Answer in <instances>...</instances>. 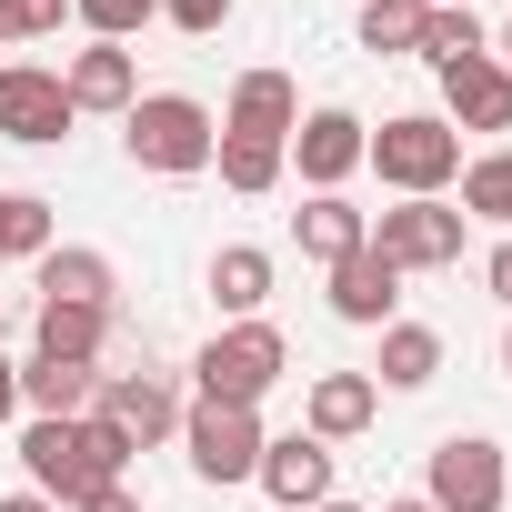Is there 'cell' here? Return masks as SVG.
Masks as SVG:
<instances>
[{"mask_svg":"<svg viewBox=\"0 0 512 512\" xmlns=\"http://www.w3.org/2000/svg\"><path fill=\"white\" fill-rule=\"evenodd\" d=\"M21 472L51 502H91V492L131 482V432L101 422V412H81V422H21Z\"/></svg>","mask_w":512,"mask_h":512,"instance_id":"cell-1","label":"cell"},{"mask_svg":"<svg viewBox=\"0 0 512 512\" xmlns=\"http://www.w3.org/2000/svg\"><path fill=\"white\" fill-rule=\"evenodd\" d=\"M121 141H131V171L191 181V171H211V141H221V121H211L191 91H141V101L121 111Z\"/></svg>","mask_w":512,"mask_h":512,"instance_id":"cell-2","label":"cell"},{"mask_svg":"<svg viewBox=\"0 0 512 512\" xmlns=\"http://www.w3.org/2000/svg\"><path fill=\"white\" fill-rule=\"evenodd\" d=\"M362 161H372L402 201H442V191L462 181V131H452L442 111H402V121H382V131L362 141Z\"/></svg>","mask_w":512,"mask_h":512,"instance_id":"cell-3","label":"cell"},{"mask_svg":"<svg viewBox=\"0 0 512 512\" xmlns=\"http://www.w3.org/2000/svg\"><path fill=\"white\" fill-rule=\"evenodd\" d=\"M292 372V342L272 332V322H221L211 342H201V362H191V382H201V402H231V412H262V392Z\"/></svg>","mask_w":512,"mask_h":512,"instance_id":"cell-4","label":"cell"},{"mask_svg":"<svg viewBox=\"0 0 512 512\" xmlns=\"http://www.w3.org/2000/svg\"><path fill=\"white\" fill-rule=\"evenodd\" d=\"M432 512H502L512 502V472H502V442L492 432H442L432 442Z\"/></svg>","mask_w":512,"mask_h":512,"instance_id":"cell-5","label":"cell"},{"mask_svg":"<svg viewBox=\"0 0 512 512\" xmlns=\"http://www.w3.org/2000/svg\"><path fill=\"white\" fill-rule=\"evenodd\" d=\"M262 442H272L262 412H231V402H191V412H181V452H191V472L221 482V492L262 472Z\"/></svg>","mask_w":512,"mask_h":512,"instance_id":"cell-6","label":"cell"},{"mask_svg":"<svg viewBox=\"0 0 512 512\" xmlns=\"http://www.w3.org/2000/svg\"><path fill=\"white\" fill-rule=\"evenodd\" d=\"M372 251H382L392 272H452L462 262V211L452 201H392L372 221Z\"/></svg>","mask_w":512,"mask_h":512,"instance_id":"cell-7","label":"cell"},{"mask_svg":"<svg viewBox=\"0 0 512 512\" xmlns=\"http://www.w3.org/2000/svg\"><path fill=\"white\" fill-rule=\"evenodd\" d=\"M71 91H61V71H41V61H0V141H21V151H51V141H71Z\"/></svg>","mask_w":512,"mask_h":512,"instance_id":"cell-8","label":"cell"},{"mask_svg":"<svg viewBox=\"0 0 512 512\" xmlns=\"http://www.w3.org/2000/svg\"><path fill=\"white\" fill-rule=\"evenodd\" d=\"M362 141H372V121L342 111V101H322V111H302V131L282 141V161H302L312 191H342V181L362 171Z\"/></svg>","mask_w":512,"mask_h":512,"instance_id":"cell-9","label":"cell"},{"mask_svg":"<svg viewBox=\"0 0 512 512\" xmlns=\"http://www.w3.org/2000/svg\"><path fill=\"white\" fill-rule=\"evenodd\" d=\"M91 412L121 422L131 452H151V442L181 432V392H171V372H101V402H91Z\"/></svg>","mask_w":512,"mask_h":512,"instance_id":"cell-10","label":"cell"},{"mask_svg":"<svg viewBox=\"0 0 512 512\" xmlns=\"http://www.w3.org/2000/svg\"><path fill=\"white\" fill-rule=\"evenodd\" d=\"M251 482H262L282 512H312V502H332V442H312V432H272Z\"/></svg>","mask_w":512,"mask_h":512,"instance_id":"cell-11","label":"cell"},{"mask_svg":"<svg viewBox=\"0 0 512 512\" xmlns=\"http://www.w3.org/2000/svg\"><path fill=\"white\" fill-rule=\"evenodd\" d=\"M332 322H352V332H382V322H402V272L382 262L372 241L352 251V262H332Z\"/></svg>","mask_w":512,"mask_h":512,"instance_id":"cell-12","label":"cell"},{"mask_svg":"<svg viewBox=\"0 0 512 512\" xmlns=\"http://www.w3.org/2000/svg\"><path fill=\"white\" fill-rule=\"evenodd\" d=\"M61 91H71V111H131V101H141V61H131V41H91V51H71Z\"/></svg>","mask_w":512,"mask_h":512,"instance_id":"cell-13","label":"cell"},{"mask_svg":"<svg viewBox=\"0 0 512 512\" xmlns=\"http://www.w3.org/2000/svg\"><path fill=\"white\" fill-rule=\"evenodd\" d=\"M372 412H382L372 372H312V392H302V432L312 442H352V432H372Z\"/></svg>","mask_w":512,"mask_h":512,"instance_id":"cell-14","label":"cell"},{"mask_svg":"<svg viewBox=\"0 0 512 512\" xmlns=\"http://www.w3.org/2000/svg\"><path fill=\"white\" fill-rule=\"evenodd\" d=\"M442 121L452 131H512V71L482 51L462 71H442Z\"/></svg>","mask_w":512,"mask_h":512,"instance_id":"cell-15","label":"cell"},{"mask_svg":"<svg viewBox=\"0 0 512 512\" xmlns=\"http://www.w3.org/2000/svg\"><path fill=\"white\" fill-rule=\"evenodd\" d=\"M221 131H241V141H292V131H302V91H292L282 71H241Z\"/></svg>","mask_w":512,"mask_h":512,"instance_id":"cell-16","label":"cell"},{"mask_svg":"<svg viewBox=\"0 0 512 512\" xmlns=\"http://www.w3.org/2000/svg\"><path fill=\"white\" fill-rule=\"evenodd\" d=\"M101 402V362H21V412L31 422H81Z\"/></svg>","mask_w":512,"mask_h":512,"instance_id":"cell-17","label":"cell"},{"mask_svg":"<svg viewBox=\"0 0 512 512\" xmlns=\"http://www.w3.org/2000/svg\"><path fill=\"white\" fill-rule=\"evenodd\" d=\"M292 241H302V251H312V262L332 272V262H352V251L372 241V211H352L342 191H312V201L292 211Z\"/></svg>","mask_w":512,"mask_h":512,"instance_id":"cell-18","label":"cell"},{"mask_svg":"<svg viewBox=\"0 0 512 512\" xmlns=\"http://www.w3.org/2000/svg\"><path fill=\"white\" fill-rule=\"evenodd\" d=\"M111 292H121V272H111V251H41V302H81V312H111Z\"/></svg>","mask_w":512,"mask_h":512,"instance_id":"cell-19","label":"cell"},{"mask_svg":"<svg viewBox=\"0 0 512 512\" xmlns=\"http://www.w3.org/2000/svg\"><path fill=\"white\" fill-rule=\"evenodd\" d=\"M211 302H221L231 322H262V302H272V251H262V241H221V251H211Z\"/></svg>","mask_w":512,"mask_h":512,"instance_id":"cell-20","label":"cell"},{"mask_svg":"<svg viewBox=\"0 0 512 512\" xmlns=\"http://www.w3.org/2000/svg\"><path fill=\"white\" fill-rule=\"evenodd\" d=\"M101 342H111V312H81V302L31 312V362H101Z\"/></svg>","mask_w":512,"mask_h":512,"instance_id":"cell-21","label":"cell"},{"mask_svg":"<svg viewBox=\"0 0 512 512\" xmlns=\"http://www.w3.org/2000/svg\"><path fill=\"white\" fill-rule=\"evenodd\" d=\"M442 372V332L432 322H382V362H372V392H422Z\"/></svg>","mask_w":512,"mask_h":512,"instance_id":"cell-22","label":"cell"},{"mask_svg":"<svg viewBox=\"0 0 512 512\" xmlns=\"http://www.w3.org/2000/svg\"><path fill=\"white\" fill-rule=\"evenodd\" d=\"M211 171H221V191L262 201V191L282 181V141H241V131H221V141H211Z\"/></svg>","mask_w":512,"mask_h":512,"instance_id":"cell-23","label":"cell"},{"mask_svg":"<svg viewBox=\"0 0 512 512\" xmlns=\"http://www.w3.org/2000/svg\"><path fill=\"white\" fill-rule=\"evenodd\" d=\"M492 41H482V21L472 11H422V41H412V61H432V81L442 71H462V61H482Z\"/></svg>","mask_w":512,"mask_h":512,"instance_id":"cell-24","label":"cell"},{"mask_svg":"<svg viewBox=\"0 0 512 512\" xmlns=\"http://www.w3.org/2000/svg\"><path fill=\"white\" fill-rule=\"evenodd\" d=\"M462 221H502L512 231V151H472L462 161Z\"/></svg>","mask_w":512,"mask_h":512,"instance_id":"cell-25","label":"cell"},{"mask_svg":"<svg viewBox=\"0 0 512 512\" xmlns=\"http://www.w3.org/2000/svg\"><path fill=\"white\" fill-rule=\"evenodd\" d=\"M352 41H362L372 61H402V51L422 41V0H362V21H352Z\"/></svg>","mask_w":512,"mask_h":512,"instance_id":"cell-26","label":"cell"},{"mask_svg":"<svg viewBox=\"0 0 512 512\" xmlns=\"http://www.w3.org/2000/svg\"><path fill=\"white\" fill-rule=\"evenodd\" d=\"M51 251V201L41 191H0V262H41Z\"/></svg>","mask_w":512,"mask_h":512,"instance_id":"cell-27","label":"cell"},{"mask_svg":"<svg viewBox=\"0 0 512 512\" xmlns=\"http://www.w3.org/2000/svg\"><path fill=\"white\" fill-rule=\"evenodd\" d=\"M71 21H81L91 41H131V31L161 21V0H71Z\"/></svg>","mask_w":512,"mask_h":512,"instance_id":"cell-28","label":"cell"},{"mask_svg":"<svg viewBox=\"0 0 512 512\" xmlns=\"http://www.w3.org/2000/svg\"><path fill=\"white\" fill-rule=\"evenodd\" d=\"M71 21V0H0V41H51Z\"/></svg>","mask_w":512,"mask_h":512,"instance_id":"cell-29","label":"cell"},{"mask_svg":"<svg viewBox=\"0 0 512 512\" xmlns=\"http://www.w3.org/2000/svg\"><path fill=\"white\" fill-rule=\"evenodd\" d=\"M231 11H241V0H161V21H171V31H191V41H211Z\"/></svg>","mask_w":512,"mask_h":512,"instance_id":"cell-30","label":"cell"},{"mask_svg":"<svg viewBox=\"0 0 512 512\" xmlns=\"http://www.w3.org/2000/svg\"><path fill=\"white\" fill-rule=\"evenodd\" d=\"M482 292H492V302H502V312H512V231H502V241H492V262H482Z\"/></svg>","mask_w":512,"mask_h":512,"instance_id":"cell-31","label":"cell"},{"mask_svg":"<svg viewBox=\"0 0 512 512\" xmlns=\"http://www.w3.org/2000/svg\"><path fill=\"white\" fill-rule=\"evenodd\" d=\"M71 512H141V492H131V482H111V492H91V502H71Z\"/></svg>","mask_w":512,"mask_h":512,"instance_id":"cell-32","label":"cell"},{"mask_svg":"<svg viewBox=\"0 0 512 512\" xmlns=\"http://www.w3.org/2000/svg\"><path fill=\"white\" fill-rule=\"evenodd\" d=\"M21 422V362H0V432Z\"/></svg>","mask_w":512,"mask_h":512,"instance_id":"cell-33","label":"cell"},{"mask_svg":"<svg viewBox=\"0 0 512 512\" xmlns=\"http://www.w3.org/2000/svg\"><path fill=\"white\" fill-rule=\"evenodd\" d=\"M0 512H61L51 492H11V502H0Z\"/></svg>","mask_w":512,"mask_h":512,"instance_id":"cell-34","label":"cell"},{"mask_svg":"<svg viewBox=\"0 0 512 512\" xmlns=\"http://www.w3.org/2000/svg\"><path fill=\"white\" fill-rule=\"evenodd\" d=\"M492 61H502V71H512V21H502V41H492Z\"/></svg>","mask_w":512,"mask_h":512,"instance_id":"cell-35","label":"cell"},{"mask_svg":"<svg viewBox=\"0 0 512 512\" xmlns=\"http://www.w3.org/2000/svg\"><path fill=\"white\" fill-rule=\"evenodd\" d=\"M312 512H362V502H342V492H332V502H312Z\"/></svg>","mask_w":512,"mask_h":512,"instance_id":"cell-36","label":"cell"},{"mask_svg":"<svg viewBox=\"0 0 512 512\" xmlns=\"http://www.w3.org/2000/svg\"><path fill=\"white\" fill-rule=\"evenodd\" d=\"M382 512H432V502H422V492H412V502H382Z\"/></svg>","mask_w":512,"mask_h":512,"instance_id":"cell-37","label":"cell"},{"mask_svg":"<svg viewBox=\"0 0 512 512\" xmlns=\"http://www.w3.org/2000/svg\"><path fill=\"white\" fill-rule=\"evenodd\" d=\"M422 11H472V0H422Z\"/></svg>","mask_w":512,"mask_h":512,"instance_id":"cell-38","label":"cell"},{"mask_svg":"<svg viewBox=\"0 0 512 512\" xmlns=\"http://www.w3.org/2000/svg\"><path fill=\"white\" fill-rule=\"evenodd\" d=\"M502 372H512V332H502Z\"/></svg>","mask_w":512,"mask_h":512,"instance_id":"cell-39","label":"cell"}]
</instances>
